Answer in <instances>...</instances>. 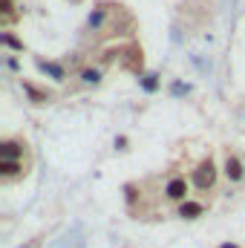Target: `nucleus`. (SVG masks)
<instances>
[{
    "instance_id": "f257e3e1",
    "label": "nucleus",
    "mask_w": 245,
    "mask_h": 248,
    "mask_svg": "<svg viewBox=\"0 0 245 248\" xmlns=\"http://www.w3.org/2000/svg\"><path fill=\"white\" fill-rule=\"evenodd\" d=\"M219 168H216V162H214V156H202L199 162H196V168L190 170V185L196 187V190H202V193H208V190H214L216 182H219Z\"/></svg>"
},
{
    "instance_id": "f03ea898",
    "label": "nucleus",
    "mask_w": 245,
    "mask_h": 248,
    "mask_svg": "<svg viewBox=\"0 0 245 248\" xmlns=\"http://www.w3.org/2000/svg\"><path fill=\"white\" fill-rule=\"evenodd\" d=\"M222 176H225L228 185H240V182H245V162H243V156H240L237 150H231V147H225Z\"/></svg>"
},
{
    "instance_id": "7ed1b4c3",
    "label": "nucleus",
    "mask_w": 245,
    "mask_h": 248,
    "mask_svg": "<svg viewBox=\"0 0 245 248\" xmlns=\"http://www.w3.org/2000/svg\"><path fill=\"white\" fill-rule=\"evenodd\" d=\"M162 193H165V199H168V202L179 205V202H184V199H190V179H187L184 173H173V176L165 182Z\"/></svg>"
},
{
    "instance_id": "20e7f679",
    "label": "nucleus",
    "mask_w": 245,
    "mask_h": 248,
    "mask_svg": "<svg viewBox=\"0 0 245 248\" xmlns=\"http://www.w3.org/2000/svg\"><path fill=\"white\" fill-rule=\"evenodd\" d=\"M29 165L23 159H0V182L3 185H12V182H20L26 176Z\"/></svg>"
},
{
    "instance_id": "39448f33",
    "label": "nucleus",
    "mask_w": 245,
    "mask_h": 248,
    "mask_svg": "<svg viewBox=\"0 0 245 248\" xmlns=\"http://www.w3.org/2000/svg\"><path fill=\"white\" fill-rule=\"evenodd\" d=\"M29 156V144L23 136H6L0 141V159H26Z\"/></svg>"
},
{
    "instance_id": "423d86ee",
    "label": "nucleus",
    "mask_w": 245,
    "mask_h": 248,
    "mask_svg": "<svg viewBox=\"0 0 245 248\" xmlns=\"http://www.w3.org/2000/svg\"><path fill=\"white\" fill-rule=\"evenodd\" d=\"M205 214H208V205H205L202 199H193V196L176 205V217H179V219H187V222H193V219H199V217H205Z\"/></svg>"
},
{
    "instance_id": "0eeeda50",
    "label": "nucleus",
    "mask_w": 245,
    "mask_h": 248,
    "mask_svg": "<svg viewBox=\"0 0 245 248\" xmlns=\"http://www.w3.org/2000/svg\"><path fill=\"white\" fill-rule=\"evenodd\" d=\"M23 93L29 95L32 104H49V101H52V93H49V90H41V87H35V84H29V81H23Z\"/></svg>"
},
{
    "instance_id": "6e6552de",
    "label": "nucleus",
    "mask_w": 245,
    "mask_h": 248,
    "mask_svg": "<svg viewBox=\"0 0 245 248\" xmlns=\"http://www.w3.org/2000/svg\"><path fill=\"white\" fill-rule=\"evenodd\" d=\"M17 17H20V12L15 9V0H0V20H3V26H12Z\"/></svg>"
},
{
    "instance_id": "1a4fd4ad",
    "label": "nucleus",
    "mask_w": 245,
    "mask_h": 248,
    "mask_svg": "<svg viewBox=\"0 0 245 248\" xmlns=\"http://www.w3.org/2000/svg\"><path fill=\"white\" fill-rule=\"evenodd\" d=\"M35 63H38V69H41V72H49V75H52V78H55L58 84H61V81H66V72H63V66H61V63L44 61V58H38Z\"/></svg>"
},
{
    "instance_id": "9d476101",
    "label": "nucleus",
    "mask_w": 245,
    "mask_h": 248,
    "mask_svg": "<svg viewBox=\"0 0 245 248\" xmlns=\"http://www.w3.org/2000/svg\"><path fill=\"white\" fill-rule=\"evenodd\" d=\"M81 84L84 87H98L101 84V69H81Z\"/></svg>"
},
{
    "instance_id": "9b49d317",
    "label": "nucleus",
    "mask_w": 245,
    "mask_h": 248,
    "mask_svg": "<svg viewBox=\"0 0 245 248\" xmlns=\"http://www.w3.org/2000/svg\"><path fill=\"white\" fill-rule=\"evenodd\" d=\"M104 20H107V9H104V6L92 9V15H90V29H92V32H98V29L104 26Z\"/></svg>"
},
{
    "instance_id": "f8f14e48",
    "label": "nucleus",
    "mask_w": 245,
    "mask_h": 248,
    "mask_svg": "<svg viewBox=\"0 0 245 248\" xmlns=\"http://www.w3.org/2000/svg\"><path fill=\"white\" fill-rule=\"evenodd\" d=\"M3 44H6V46H12V49H20V52H23V44H20L12 32H3Z\"/></svg>"
},
{
    "instance_id": "ddd939ff",
    "label": "nucleus",
    "mask_w": 245,
    "mask_h": 248,
    "mask_svg": "<svg viewBox=\"0 0 245 248\" xmlns=\"http://www.w3.org/2000/svg\"><path fill=\"white\" fill-rule=\"evenodd\" d=\"M141 84H144V90H147V93H153V90L159 87V81H156V75H144V81H141Z\"/></svg>"
},
{
    "instance_id": "4468645a",
    "label": "nucleus",
    "mask_w": 245,
    "mask_h": 248,
    "mask_svg": "<svg viewBox=\"0 0 245 248\" xmlns=\"http://www.w3.org/2000/svg\"><path fill=\"white\" fill-rule=\"evenodd\" d=\"M216 248H243V246H240V243H219Z\"/></svg>"
}]
</instances>
